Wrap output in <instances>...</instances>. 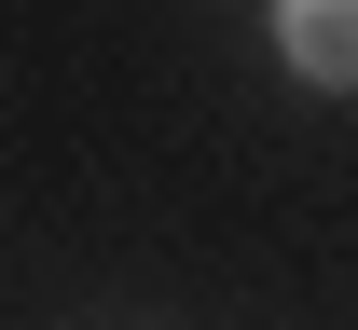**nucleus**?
I'll return each instance as SVG.
<instances>
[{
    "label": "nucleus",
    "instance_id": "f257e3e1",
    "mask_svg": "<svg viewBox=\"0 0 358 330\" xmlns=\"http://www.w3.org/2000/svg\"><path fill=\"white\" fill-rule=\"evenodd\" d=\"M275 55L317 96H358V0H275Z\"/></svg>",
    "mask_w": 358,
    "mask_h": 330
}]
</instances>
